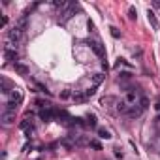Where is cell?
<instances>
[{
    "instance_id": "cell-29",
    "label": "cell",
    "mask_w": 160,
    "mask_h": 160,
    "mask_svg": "<svg viewBox=\"0 0 160 160\" xmlns=\"http://www.w3.org/2000/svg\"><path fill=\"white\" fill-rule=\"evenodd\" d=\"M115 156H117V158H122V156H124V155H122V152H121V151H119V149H115Z\"/></svg>"
},
{
    "instance_id": "cell-27",
    "label": "cell",
    "mask_w": 160,
    "mask_h": 160,
    "mask_svg": "<svg viewBox=\"0 0 160 160\" xmlns=\"http://www.w3.org/2000/svg\"><path fill=\"white\" fill-rule=\"evenodd\" d=\"M94 92H96V90H94V87H92V89L85 90V92H83V94H85V98H90V96H94Z\"/></svg>"
},
{
    "instance_id": "cell-23",
    "label": "cell",
    "mask_w": 160,
    "mask_h": 160,
    "mask_svg": "<svg viewBox=\"0 0 160 160\" xmlns=\"http://www.w3.org/2000/svg\"><path fill=\"white\" fill-rule=\"evenodd\" d=\"M140 107L145 111V109L149 107V100H147V98H141V100H140Z\"/></svg>"
},
{
    "instance_id": "cell-21",
    "label": "cell",
    "mask_w": 160,
    "mask_h": 160,
    "mask_svg": "<svg viewBox=\"0 0 160 160\" xmlns=\"http://www.w3.org/2000/svg\"><path fill=\"white\" fill-rule=\"evenodd\" d=\"M128 17H130L132 21H134V19L137 17V11H136V8H134V6H132V8L128 10Z\"/></svg>"
},
{
    "instance_id": "cell-3",
    "label": "cell",
    "mask_w": 160,
    "mask_h": 160,
    "mask_svg": "<svg viewBox=\"0 0 160 160\" xmlns=\"http://www.w3.org/2000/svg\"><path fill=\"white\" fill-rule=\"evenodd\" d=\"M11 122H15V111H4L2 113V124H11Z\"/></svg>"
},
{
    "instance_id": "cell-9",
    "label": "cell",
    "mask_w": 160,
    "mask_h": 160,
    "mask_svg": "<svg viewBox=\"0 0 160 160\" xmlns=\"http://www.w3.org/2000/svg\"><path fill=\"white\" fill-rule=\"evenodd\" d=\"M74 145H77V147H85V145H90V140H87L85 136L74 137Z\"/></svg>"
},
{
    "instance_id": "cell-17",
    "label": "cell",
    "mask_w": 160,
    "mask_h": 160,
    "mask_svg": "<svg viewBox=\"0 0 160 160\" xmlns=\"http://www.w3.org/2000/svg\"><path fill=\"white\" fill-rule=\"evenodd\" d=\"M98 136L102 137V140H109V137H111L109 130H106V128H98Z\"/></svg>"
},
{
    "instance_id": "cell-18",
    "label": "cell",
    "mask_w": 160,
    "mask_h": 160,
    "mask_svg": "<svg viewBox=\"0 0 160 160\" xmlns=\"http://www.w3.org/2000/svg\"><path fill=\"white\" fill-rule=\"evenodd\" d=\"M15 70H17L21 75H26V74H29V68H26L25 64H15Z\"/></svg>"
},
{
    "instance_id": "cell-12",
    "label": "cell",
    "mask_w": 160,
    "mask_h": 160,
    "mask_svg": "<svg viewBox=\"0 0 160 160\" xmlns=\"http://www.w3.org/2000/svg\"><path fill=\"white\" fill-rule=\"evenodd\" d=\"M124 102H126L130 107L132 106H137V104H136V92H128L126 96H124Z\"/></svg>"
},
{
    "instance_id": "cell-10",
    "label": "cell",
    "mask_w": 160,
    "mask_h": 160,
    "mask_svg": "<svg viewBox=\"0 0 160 160\" xmlns=\"http://www.w3.org/2000/svg\"><path fill=\"white\" fill-rule=\"evenodd\" d=\"M4 57H6V60H17L19 55L15 49H4Z\"/></svg>"
},
{
    "instance_id": "cell-11",
    "label": "cell",
    "mask_w": 160,
    "mask_h": 160,
    "mask_svg": "<svg viewBox=\"0 0 160 160\" xmlns=\"http://www.w3.org/2000/svg\"><path fill=\"white\" fill-rule=\"evenodd\" d=\"M115 106H117V111H121V113H124V115H126V113H128V109H130V106H128V104L124 102V100H119V102L115 104Z\"/></svg>"
},
{
    "instance_id": "cell-28",
    "label": "cell",
    "mask_w": 160,
    "mask_h": 160,
    "mask_svg": "<svg viewBox=\"0 0 160 160\" xmlns=\"http://www.w3.org/2000/svg\"><path fill=\"white\" fill-rule=\"evenodd\" d=\"M121 77H122V79H128V77H132V74H130V72H122Z\"/></svg>"
},
{
    "instance_id": "cell-6",
    "label": "cell",
    "mask_w": 160,
    "mask_h": 160,
    "mask_svg": "<svg viewBox=\"0 0 160 160\" xmlns=\"http://www.w3.org/2000/svg\"><path fill=\"white\" fill-rule=\"evenodd\" d=\"M21 32H23V30H19L17 26H15V29H11V30L8 32V41H11V44H17V40L21 38Z\"/></svg>"
},
{
    "instance_id": "cell-1",
    "label": "cell",
    "mask_w": 160,
    "mask_h": 160,
    "mask_svg": "<svg viewBox=\"0 0 160 160\" xmlns=\"http://www.w3.org/2000/svg\"><path fill=\"white\" fill-rule=\"evenodd\" d=\"M57 119H59V122L64 124V126H72V124H74V119L68 115V111H64V109L57 111Z\"/></svg>"
},
{
    "instance_id": "cell-8",
    "label": "cell",
    "mask_w": 160,
    "mask_h": 160,
    "mask_svg": "<svg viewBox=\"0 0 160 160\" xmlns=\"http://www.w3.org/2000/svg\"><path fill=\"white\" fill-rule=\"evenodd\" d=\"M147 19H149V23H151V26H152V29H158V26H160V23H158V19H156V15H155V11H147Z\"/></svg>"
},
{
    "instance_id": "cell-24",
    "label": "cell",
    "mask_w": 160,
    "mask_h": 160,
    "mask_svg": "<svg viewBox=\"0 0 160 160\" xmlns=\"http://www.w3.org/2000/svg\"><path fill=\"white\" fill-rule=\"evenodd\" d=\"M19 126H21V130H25V132H26L29 128H32V124H29V121H23V122L19 124Z\"/></svg>"
},
{
    "instance_id": "cell-16",
    "label": "cell",
    "mask_w": 160,
    "mask_h": 160,
    "mask_svg": "<svg viewBox=\"0 0 160 160\" xmlns=\"http://www.w3.org/2000/svg\"><path fill=\"white\" fill-rule=\"evenodd\" d=\"M104 79H106V75H104V74H94V75H92V83H94V87H96V85H100Z\"/></svg>"
},
{
    "instance_id": "cell-2",
    "label": "cell",
    "mask_w": 160,
    "mask_h": 160,
    "mask_svg": "<svg viewBox=\"0 0 160 160\" xmlns=\"http://www.w3.org/2000/svg\"><path fill=\"white\" fill-rule=\"evenodd\" d=\"M55 117H57V111H53V109H49V107H45V109H41V111H40V119L44 121V122L53 121Z\"/></svg>"
},
{
    "instance_id": "cell-5",
    "label": "cell",
    "mask_w": 160,
    "mask_h": 160,
    "mask_svg": "<svg viewBox=\"0 0 160 160\" xmlns=\"http://www.w3.org/2000/svg\"><path fill=\"white\" fill-rule=\"evenodd\" d=\"M90 47H92V51L98 55L100 59H106V51H104V47H102L100 41H92V44H90Z\"/></svg>"
},
{
    "instance_id": "cell-25",
    "label": "cell",
    "mask_w": 160,
    "mask_h": 160,
    "mask_svg": "<svg viewBox=\"0 0 160 160\" xmlns=\"http://www.w3.org/2000/svg\"><path fill=\"white\" fill-rule=\"evenodd\" d=\"M109 30H111V36H113V38H121V32H119V30H117V29H115V26H111V29H109Z\"/></svg>"
},
{
    "instance_id": "cell-15",
    "label": "cell",
    "mask_w": 160,
    "mask_h": 160,
    "mask_svg": "<svg viewBox=\"0 0 160 160\" xmlns=\"http://www.w3.org/2000/svg\"><path fill=\"white\" fill-rule=\"evenodd\" d=\"M87 124H89L90 128H96V115L94 113H89L87 115Z\"/></svg>"
},
{
    "instance_id": "cell-20",
    "label": "cell",
    "mask_w": 160,
    "mask_h": 160,
    "mask_svg": "<svg viewBox=\"0 0 160 160\" xmlns=\"http://www.w3.org/2000/svg\"><path fill=\"white\" fill-rule=\"evenodd\" d=\"M89 147H92V149H96V151H102V143L96 141V140H90V145H89Z\"/></svg>"
},
{
    "instance_id": "cell-7",
    "label": "cell",
    "mask_w": 160,
    "mask_h": 160,
    "mask_svg": "<svg viewBox=\"0 0 160 160\" xmlns=\"http://www.w3.org/2000/svg\"><path fill=\"white\" fill-rule=\"evenodd\" d=\"M141 113H143V109H141L140 106H132V107L128 109V113H126V115L130 117V119H136V117H140Z\"/></svg>"
},
{
    "instance_id": "cell-22",
    "label": "cell",
    "mask_w": 160,
    "mask_h": 160,
    "mask_svg": "<svg viewBox=\"0 0 160 160\" xmlns=\"http://www.w3.org/2000/svg\"><path fill=\"white\" fill-rule=\"evenodd\" d=\"M68 98H72V92H70V90H62V92H60V100H68Z\"/></svg>"
},
{
    "instance_id": "cell-14",
    "label": "cell",
    "mask_w": 160,
    "mask_h": 160,
    "mask_svg": "<svg viewBox=\"0 0 160 160\" xmlns=\"http://www.w3.org/2000/svg\"><path fill=\"white\" fill-rule=\"evenodd\" d=\"M100 104H102L104 107H106V106H109V104H117V100L113 98V96H104V98L100 100Z\"/></svg>"
},
{
    "instance_id": "cell-32",
    "label": "cell",
    "mask_w": 160,
    "mask_h": 160,
    "mask_svg": "<svg viewBox=\"0 0 160 160\" xmlns=\"http://www.w3.org/2000/svg\"><path fill=\"white\" fill-rule=\"evenodd\" d=\"M155 109H156V111H160V98H158V102L155 104Z\"/></svg>"
},
{
    "instance_id": "cell-26",
    "label": "cell",
    "mask_w": 160,
    "mask_h": 160,
    "mask_svg": "<svg viewBox=\"0 0 160 160\" xmlns=\"http://www.w3.org/2000/svg\"><path fill=\"white\" fill-rule=\"evenodd\" d=\"M74 100L75 102H85L87 98H85V94H74Z\"/></svg>"
},
{
    "instance_id": "cell-4",
    "label": "cell",
    "mask_w": 160,
    "mask_h": 160,
    "mask_svg": "<svg viewBox=\"0 0 160 160\" xmlns=\"http://www.w3.org/2000/svg\"><path fill=\"white\" fill-rule=\"evenodd\" d=\"M75 10H77V4H72L68 10H64V11L60 13V21H68V19H70L74 13H75Z\"/></svg>"
},
{
    "instance_id": "cell-30",
    "label": "cell",
    "mask_w": 160,
    "mask_h": 160,
    "mask_svg": "<svg viewBox=\"0 0 160 160\" xmlns=\"http://www.w3.org/2000/svg\"><path fill=\"white\" fill-rule=\"evenodd\" d=\"M87 25H89V30H94V23H92V21H89Z\"/></svg>"
},
{
    "instance_id": "cell-13",
    "label": "cell",
    "mask_w": 160,
    "mask_h": 160,
    "mask_svg": "<svg viewBox=\"0 0 160 160\" xmlns=\"http://www.w3.org/2000/svg\"><path fill=\"white\" fill-rule=\"evenodd\" d=\"M10 96H11V100H13V102H17V104H21V100H23V96H21V92H19L17 89H13Z\"/></svg>"
},
{
    "instance_id": "cell-19",
    "label": "cell",
    "mask_w": 160,
    "mask_h": 160,
    "mask_svg": "<svg viewBox=\"0 0 160 160\" xmlns=\"http://www.w3.org/2000/svg\"><path fill=\"white\" fill-rule=\"evenodd\" d=\"M25 26H26V15H23V17L17 21V29L19 30H25Z\"/></svg>"
},
{
    "instance_id": "cell-31",
    "label": "cell",
    "mask_w": 160,
    "mask_h": 160,
    "mask_svg": "<svg viewBox=\"0 0 160 160\" xmlns=\"http://www.w3.org/2000/svg\"><path fill=\"white\" fill-rule=\"evenodd\" d=\"M6 25H8V17L4 15V17H2V26H6Z\"/></svg>"
}]
</instances>
